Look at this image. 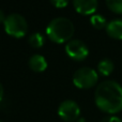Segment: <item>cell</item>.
<instances>
[{"label": "cell", "mask_w": 122, "mask_h": 122, "mask_svg": "<svg viewBox=\"0 0 122 122\" xmlns=\"http://www.w3.org/2000/svg\"><path fill=\"white\" fill-rule=\"evenodd\" d=\"M95 105L109 115L122 110V87L115 80H105L97 87L94 92Z\"/></svg>", "instance_id": "6da1fadb"}, {"label": "cell", "mask_w": 122, "mask_h": 122, "mask_svg": "<svg viewBox=\"0 0 122 122\" xmlns=\"http://www.w3.org/2000/svg\"><path fill=\"white\" fill-rule=\"evenodd\" d=\"M74 31V24L66 17H56L51 20L46 27V34L49 40L58 44H62L71 40Z\"/></svg>", "instance_id": "7a4b0ae2"}, {"label": "cell", "mask_w": 122, "mask_h": 122, "mask_svg": "<svg viewBox=\"0 0 122 122\" xmlns=\"http://www.w3.org/2000/svg\"><path fill=\"white\" fill-rule=\"evenodd\" d=\"M4 31L9 36L16 39H20L27 33L28 24L24 16L18 13H12L5 17L3 23Z\"/></svg>", "instance_id": "3957f363"}, {"label": "cell", "mask_w": 122, "mask_h": 122, "mask_svg": "<svg viewBox=\"0 0 122 122\" xmlns=\"http://www.w3.org/2000/svg\"><path fill=\"white\" fill-rule=\"evenodd\" d=\"M99 75L95 70L88 66L78 69L73 75V84L79 89H90L97 85Z\"/></svg>", "instance_id": "277c9868"}, {"label": "cell", "mask_w": 122, "mask_h": 122, "mask_svg": "<svg viewBox=\"0 0 122 122\" xmlns=\"http://www.w3.org/2000/svg\"><path fill=\"white\" fill-rule=\"evenodd\" d=\"M58 115L63 121L73 122L79 119L80 108L75 101L65 100L58 107Z\"/></svg>", "instance_id": "5b68a950"}, {"label": "cell", "mask_w": 122, "mask_h": 122, "mask_svg": "<svg viewBox=\"0 0 122 122\" xmlns=\"http://www.w3.org/2000/svg\"><path fill=\"white\" fill-rule=\"evenodd\" d=\"M65 53L71 59L76 61L85 60L89 55L88 46L80 40H71L65 45Z\"/></svg>", "instance_id": "8992f818"}, {"label": "cell", "mask_w": 122, "mask_h": 122, "mask_svg": "<svg viewBox=\"0 0 122 122\" xmlns=\"http://www.w3.org/2000/svg\"><path fill=\"white\" fill-rule=\"evenodd\" d=\"M73 6L81 15H93L97 9V0H73Z\"/></svg>", "instance_id": "52a82bcc"}, {"label": "cell", "mask_w": 122, "mask_h": 122, "mask_svg": "<svg viewBox=\"0 0 122 122\" xmlns=\"http://www.w3.org/2000/svg\"><path fill=\"white\" fill-rule=\"evenodd\" d=\"M28 65H29L30 70H32L33 72L40 73V72H43V71H45V70H46L47 61H46V59H45L42 55L36 54V55H32L31 57L29 58Z\"/></svg>", "instance_id": "ba28073f"}, {"label": "cell", "mask_w": 122, "mask_h": 122, "mask_svg": "<svg viewBox=\"0 0 122 122\" xmlns=\"http://www.w3.org/2000/svg\"><path fill=\"white\" fill-rule=\"evenodd\" d=\"M106 32L112 39L122 40V19H114L106 26Z\"/></svg>", "instance_id": "9c48e42d"}, {"label": "cell", "mask_w": 122, "mask_h": 122, "mask_svg": "<svg viewBox=\"0 0 122 122\" xmlns=\"http://www.w3.org/2000/svg\"><path fill=\"white\" fill-rule=\"evenodd\" d=\"M114 62L109 59H103L97 64V72L103 76H108L114 71Z\"/></svg>", "instance_id": "30bf717a"}, {"label": "cell", "mask_w": 122, "mask_h": 122, "mask_svg": "<svg viewBox=\"0 0 122 122\" xmlns=\"http://www.w3.org/2000/svg\"><path fill=\"white\" fill-rule=\"evenodd\" d=\"M28 43L30 46L34 47V48H40L44 45V36L39 32H34V33L30 34L29 39H28Z\"/></svg>", "instance_id": "8fae6325"}, {"label": "cell", "mask_w": 122, "mask_h": 122, "mask_svg": "<svg viewBox=\"0 0 122 122\" xmlns=\"http://www.w3.org/2000/svg\"><path fill=\"white\" fill-rule=\"evenodd\" d=\"M90 23L91 25L93 26L97 29H103V28H106L107 26V21H106V18L104 16H102L101 14H93L92 16L90 17Z\"/></svg>", "instance_id": "7c38bea8"}, {"label": "cell", "mask_w": 122, "mask_h": 122, "mask_svg": "<svg viewBox=\"0 0 122 122\" xmlns=\"http://www.w3.org/2000/svg\"><path fill=\"white\" fill-rule=\"evenodd\" d=\"M106 5L112 12L122 14V0H106Z\"/></svg>", "instance_id": "4fadbf2b"}, {"label": "cell", "mask_w": 122, "mask_h": 122, "mask_svg": "<svg viewBox=\"0 0 122 122\" xmlns=\"http://www.w3.org/2000/svg\"><path fill=\"white\" fill-rule=\"evenodd\" d=\"M51 2L53 3V5H55L58 9L65 8L69 3V0H51Z\"/></svg>", "instance_id": "5bb4252c"}, {"label": "cell", "mask_w": 122, "mask_h": 122, "mask_svg": "<svg viewBox=\"0 0 122 122\" xmlns=\"http://www.w3.org/2000/svg\"><path fill=\"white\" fill-rule=\"evenodd\" d=\"M100 122H122V120L119 118V117L108 116V117H105V118H103Z\"/></svg>", "instance_id": "9a60e30c"}, {"label": "cell", "mask_w": 122, "mask_h": 122, "mask_svg": "<svg viewBox=\"0 0 122 122\" xmlns=\"http://www.w3.org/2000/svg\"><path fill=\"white\" fill-rule=\"evenodd\" d=\"M4 20H5V15H4L3 11L0 10V24H3Z\"/></svg>", "instance_id": "2e32d148"}, {"label": "cell", "mask_w": 122, "mask_h": 122, "mask_svg": "<svg viewBox=\"0 0 122 122\" xmlns=\"http://www.w3.org/2000/svg\"><path fill=\"white\" fill-rule=\"evenodd\" d=\"M2 99H3V87H2L1 82H0V102L2 101Z\"/></svg>", "instance_id": "e0dca14e"}, {"label": "cell", "mask_w": 122, "mask_h": 122, "mask_svg": "<svg viewBox=\"0 0 122 122\" xmlns=\"http://www.w3.org/2000/svg\"><path fill=\"white\" fill-rule=\"evenodd\" d=\"M78 122H85V119H78Z\"/></svg>", "instance_id": "ac0fdd59"}, {"label": "cell", "mask_w": 122, "mask_h": 122, "mask_svg": "<svg viewBox=\"0 0 122 122\" xmlns=\"http://www.w3.org/2000/svg\"><path fill=\"white\" fill-rule=\"evenodd\" d=\"M0 122H3V121H1V120H0Z\"/></svg>", "instance_id": "d6986e66"}]
</instances>
